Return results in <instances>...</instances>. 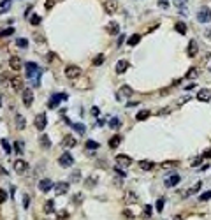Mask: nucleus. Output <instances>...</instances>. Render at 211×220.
Listing matches in <instances>:
<instances>
[{"mask_svg":"<svg viewBox=\"0 0 211 220\" xmlns=\"http://www.w3.org/2000/svg\"><path fill=\"white\" fill-rule=\"evenodd\" d=\"M34 125H35V129L37 130H44L46 129V113H39L35 118H34Z\"/></svg>","mask_w":211,"mask_h":220,"instance_id":"nucleus-1","label":"nucleus"},{"mask_svg":"<svg viewBox=\"0 0 211 220\" xmlns=\"http://www.w3.org/2000/svg\"><path fill=\"white\" fill-rule=\"evenodd\" d=\"M197 19L201 21V23H209V21H211V11H209L208 7L199 9V12H197Z\"/></svg>","mask_w":211,"mask_h":220,"instance_id":"nucleus-2","label":"nucleus"},{"mask_svg":"<svg viewBox=\"0 0 211 220\" xmlns=\"http://www.w3.org/2000/svg\"><path fill=\"white\" fill-rule=\"evenodd\" d=\"M69 97H67V94H55L53 97H51V100L48 102V107H56L58 106V102H62V100H67Z\"/></svg>","mask_w":211,"mask_h":220,"instance_id":"nucleus-3","label":"nucleus"},{"mask_svg":"<svg viewBox=\"0 0 211 220\" xmlns=\"http://www.w3.org/2000/svg\"><path fill=\"white\" fill-rule=\"evenodd\" d=\"M118 0H105V4H104V9H105V12L108 14H114V12H118Z\"/></svg>","mask_w":211,"mask_h":220,"instance_id":"nucleus-4","label":"nucleus"},{"mask_svg":"<svg viewBox=\"0 0 211 220\" xmlns=\"http://www.w3.org/2000/svg\"><path fill=\"white\" fill-rule=\"evenodd\" d=\"M79 74H81V69L76 67V65H69V67L65 69V76H67L69 79H76Z\"/></svg>","mask_w":211,"mask_h":220,"instance_id":"nucleus-5","label":"nucleus"},{"mask_svg":"<svg viewBox=\"0 0 211 220\" xmlns=\"http://www.w3.org/2000/svg\"><path fill=\"white\" fill-rule=\"evenodd\" d=\"M25 72H27V76H28V78H34V76L39 72L37 63H34V62H28V63H25Z\"/></svg>","mask_w":211,"mask_h":220,"instance_id":"nucleus-6","label":"nucleus"},{"mask_svg":"<svg viewBox=\"0 0 211 220\" xmlns=\"http://www.w3.org/2000/svg\"><path fill=\"white\" fill-rule=\"evenodd\" d=\"M58 162H60V166H63V167H71V166L74 164V159H72L71 153H63V155L58 159Z\"/></svg>","mask_w":211,"mask_h":220,"instance_id":"nucleus-7","label":"nucleus"},{"mask_svg":"<svg viewBox=\"0 0 211 220\" xmlns=\"http://www.w3.org/2000/svg\"><path fill=\"white\" fill-rule=\"evenodd\" d=\"M116 162H118L120 167H129L132 164V159L127 157V155H116Z\"/></svg>","mask_w":211,"mask_h":220,"instance_id":"nucleus-8","label":"nucleus"},{"mask_svg":"<svg viewBox=\"0 0 211 220\" xmlns=\"http://www.w3.org/2000/svg\"><path fill=\"white\" fill-rule=\"evenodd\" d=\"M197 99L201 102H209L211 100V90H208V88H202V90L197 94Z\"/></svg>","mask_w":211,"mask_h":220,"instance_id":"nucleus-9","label":"nucleus"},{"mask_svg":"<svg viewBox=\"0 0 211 220\" xmlns=\"http://www.w3.org/2000/svg\"><path fill=\"white\" fill-rule=\"evenodd\" d=\"M186 51H188V56H197V51H199V46H197V41H190L188 42V48H186Z\"/></svg>","mask_w":211,"mask_h":220,"instance_id":"nucleus-10","label":"nucleus"},{"mask_svg":"<svg viewBox=\"0 0 211 220\" xmlns=\"http://www.w3.org/2000/svg\"><path fill=\"white\" fill-rule=\"evenodd\" d=\"M32 100H34V92L30 90V88H25V90H23V102H25V106H32Z\"/></svg>","mask_w":211,"mask_h":220,"instance_id":"nucleus-11","label":"nucleus"},{"mask_svg":"<svg viewBox=\"0 0 211 220\" xmlns=\"http://www.w3.org/2000/svg\"><path fill=\"white\" fill-rule=\"evenodd\" d=\"M134 95V90L129 86V85H123L121 88H120V94H118V99L120 97H132Z\"/></svg>","mask_w":211,"mask_h":220,"instance_id":"nucleus-12","label":"nucleus"},{"mask_svg":"<svg viewBox=\"0 0 211 220\" xmlns=\"http://www.w3.org/2000/svg\"><path fill=\"white\" fill-rule=\"evenodd\" d=\"M178 183H179V176H178V174H173V176H169V178L165 180L164 185H165L167 188H171V187H176Z\"/></svg>","mask_w":211,"mask_h":220,"instance_id":"nucleus-13","label":"nucleus"},{"mask_svg":"<svg viewBox=\"0 0 211 220\" xmlns=\"http://www.w3.org/2000/svg\"><path fill=\"white\" fill-rule=\"evenodd\" d=\"M9 67L12 71H19L21 69V60H19V56H11L9 58Z\"/></svg>","mask_w":211,"mask_h":220,"instance_id":"nucleus-14","label":"nucleus"},{"mask_svg":"<svg viewBox=\"0 0 211 220\" xmlns=\"http://www.w3.org/2000/svg\"><path fill=\"white\" fill-rule=\"evenodd\" d=\"M67 190H69V183H67V182H62V183H58V185L55 187L56 195H63V194H67Z\"/></svg>","mask_w":211,"mask_h":220,"instance_id":"nucleus-15","label":"nucleus"},{"mask_svg":"<svg viewBox=\"0 0 211 220\" xmlns=\"http://www.w3.org/2000/svg\"><path fill=\"white\" fill-rule=\"evenodd\" d=\"M105 32L111 34V35H116V34H120V25L116 23V21H111V23L105 27Z\"/></svg>","mask_w":211,"mask_h":220,"instance_id":"nucleus-16","label":"nucleus"},{"mask_svg":"<svg viewBox=\"0 0 211 220\" xmlns=\"http://www.w3.org/2000/svg\"><path fill=\"white\" fill-rule=\"evenodd\" d=\"M14 169H16V173L21 174V173H25V171L28 169V164H27L25 160H16V162H14Z\"/></svg>","mask_w":211,"mask_h":220,"instance_id":"nucleus-17","label":"nucleus"},{"mask_svg":"<svg viewBox=\"0 0 211 220\" xmlns=\"http://www.w3.org/2000/svg\"><path fill=\"white\" fill-rule=\"evenodd\" d=\"M39 188H40L42 192H49V190L53 188V182H51V180H40V182H39Z\"/></svg>","mask_w":211,"mask_h":220,"instance_id":"nucleus-18","label":"nucleus"},{"mask_svg":"<svg viewBox=\"0 0 211 220\" xmlns=\"http://www.w3.org/2000/svg\"><path fill=\"white\" fill-rule=\"evenodd\" d=\"M62 146H65V148H72V146H76V139H74V136H63V139H62Z\"/></svg>","mask_w":211,"mask_h":220,"instance_id":"nucleus-19","label":"nucleus"},{"mask_svg":"<svg viewBox=\"0 0 211 220\" xmlns=\"http://www.w3.org/2000/svg\"><path fill=\"white\" fill-rule=\"evenodd\" d=\"M127 69H129V62H127V60H120V62L116 63V72H118V74H123Z\"/></svg>","mask_w":211,"mask_h":220,"instance_id":"nucleus-20","label":"nucleus"},{"mask_svg":"<svg viewBox=\"0 0 211 220\" xmlns=\"http://www.w3.org/2000/svg\"><path fill=\"white\" fill-rule=\"evenodd\" d=\"M139 167L144 169V171H151V169H155V164L151 160H141L139 162Z\"/></svg>","mask_w":211,"mask_h":220,"instance_id":"nucleus-21","label":"nucleus"},{"mask_svg":"<svg viewBox=\"0 0 211 220\" xmlns=\"http://www.w3.org/2000/svg\"><path fill=\"white\" fill-rule=\"evenodd\" d=\"M120 143H121V136H113V138L109 139V148L114 150V148L120 146Z\"/></svg>","mask_w":211,"mask_h":220,"instance_id":"nucleus-22","label":"nucleus"},{"mask_svg":"<svg viewBox=\"0 0 211 220\" xmlns=\"http://www.w3.org/2000/svg\"><path fill=\"white\" fill-rule=\"evenodd\" d=\"M12 88H14L16 92L23 90V81H21V78H12Z\"/></svg>","mask_w":211,"mask_h":220,"instance_id":"nucleus-23","label":"nucleus"},{"mask_svg":"<svg viewBox=\"0 0 211 220\" xmlns=\"http://www.w3.org/2000/svg\"><path fill=\"white\" fill-rule=\"evenodd\" d=\"M150 111H148V109H142V111H139L137 115H136V120L137 122H142V120H146V118H150Z\"/></svg>","mask_w":211,"mask_h":220,"instance_id":"nucleus-24","label":"nucleus"},{"mask_svg":"<svg viewBox=\"0 0 211 220\" xmlns=\"http://www.w3.org/2000/svg\"><path fill=\"white\" fill-rule=\"evenodd\" d=\"M174 28H176V32H179L181 35H185V34H186V25L183 23V21H176Z\"/></svg>","mask_w":211,"mask_h":220,"instance_id":"nucleus-25","label":"nucleus"},{"mask_svg":"<svg viewBox=\"0 0 211 220\" xmlns=\"http://www.w3.org/2000/svg\"><path fill=\"white\" fill-rule=\"evenodd\" d=\"M139 41H141V35L139 34H134V35L129 37V41H127V42H129L130 46H136V44H139Z\"/></svg>","mask_w":211,"mask_h":220,"instance_id":"nucleus-26","label":"nucleus"},{"mask_svg":"<svg viewBox=\"0 0 211 220\" xmlns=\"http://www.w3.org/2000/svg\"><path fill=\"white\" fill-rule=\"evenodd\" d=\"M125 203H127V204L137 203V195H136V194H132V192H129V194H127V197H125Z\"/></svg>","mask_w":211,"mask_h":220,"instance_id":"nucleus-27","label":"nucleus"},{"mask_svg":"<svg viewBox=\"0 0 211 220\" xmlns=\"http://www.w3.org/2000/svg\"><path fill=\"white\" fill-rule=\"evenodd\" d=\"M40 146L44 148V150H48V148L51 146V141H49L48 136H40Z\"/></svg>","mask_w":211,"mask_h":220,"instance_id":"nucleus-28","label":"nucleus"},{"mask_svg":"<svg viewBox=\"0 0 211 220\" xmlns=\"http://www.w3.org/2000/svg\"><path fill=\"white\" fill-rule=\"evenodd\" d=\"M174 6L179 9L181 14H185V6H186V0H174Z\"/></svg>","mask_w":211,"mask_h":220,"instance_id":"nucleus-29","label":"nucleus"},{"mask_svg":"<svg viewBox=\"0 0 211 220\" xmlns=\"http://www.w3.org/2000/svg\"><path fill=\"white\" fill-rule=\"evenodd\" d=\"M178 166V162L176 160H167V162H162V169H173V167H176Z\"/></svg>","mask_w":211,"mask_h":220,"instance_id":"nucleus-30","label":"nucleus"},{"mask_svg":"<svg viewBox=\"0 0 211 220\" xmlns=\"http://www.w3.org/2000/svg\"><path fill=\"white\" fill-rule=\"evenodd\" d=\"M16 46L21 48V50H25V48H28V41L27 39H18L16 41Z\"/></svg>","mask_w":211,"mask_h":220,"instance_id":"nucleus-31","label":"nucleus"},{"mask_svg":"<svg viewBox=\"0 0 211 220\" xmlns=\"http://www.w3.org/2000/svg\"><path fill=\"white\" fill-rule=\"evenodd\" d=\"M16 123H18V129H25V125H27L25 118L21 116V115H18V116H16Z\"/></svg>","mask_w":211,"mask_h":220,"instance_id":"nucleus-32","label":"nucleus"},{"mask_svg":"<svg viewBox=\"0 0 211 220\" xmlns=\"http://www.w3.org/2000/svg\"><path fill=\"white\" fill-rule=\"evenodd\" d=\"M120 125H121V122H120V118H111V122H109V127L111 129H120Z\"/></svg>","mask_w":211,"mask_h":220,"instance_id":"nucleus-33","label":"nucleus"},{"mask_svg":"<svg viewBox=\"0 0 211 220\" xmlns=\"http://www.w3.org/2000/svg\"><path fill=\"white\" fill-rule=\"evenodd\" d=\"M194 78H197V71H195V67H190L186 72V79H194Z\"/></svg>","mask_w":211,"mask_h":220,"instance_id":"nucleus-34","label":"nucleus"},{"mask_svg":"<svg viewBox=\"0 0 211 220\" xmlns=\"http://www.w3.org/2000/svg\"><path fill=\"white\" fill-rule=\"evenodd\" d=\"M199 190H201V182H197V183H195V185H194L192 188L188 190V195H194V194H197Z\"/></svg>","mask_w":211,"mask_h":220,"instance_id":"nucleus-35","label":"nucleus"},{"mask_svg":"<svg viewBox=\"0 0 211 220\" xmlns=\"http://www.w3.org/2000/svg\"><path fill=\"white\" fill-rule=\"evenodd\" d=\"M199 199H201V201H209V199H211V190H208V192H202V194L199 195Z\"/></svg>","mask_w":211,"mask_h":220,"instance_id":"nucleus-36","label":"nucleus"},{"mask_svg":"<svg viewBox=\"0 0 211 220\" xmlns=\"http://www.w3.org/2000/svg\"><path fill=\"white\" fill-rule=\"evenodd\" d=\"M53 208H55L53 201H49V203H46V204H44V211H46V213H53V211H55Z\"/></svg>","mask_w":211,"mask_h":220,"instance_id":"nucleus-37","label":"nucleus"},{"mask_svg":"<svg viewBox=\"0 0 211 220\" xmlns=\"http://www.w3.org/2000/svg\"><path fill=\"white\" fill-rule=\"evenodd\" d=\"M0 143H2V148L5 150V153H7V155H9V153H11V146H9V143H7V139H2V141H0Z\"/></svg>","mask_w":211,"mask_h":220,"instance_id":"nucleus-38","label":"nucleus"},{"mask_svg":"<svg viewBox=\"0 0 211 220\" xmlns=\"http://www.w3.org/2000/svg\"><path fill=\"white\" fill-rule=\"evenodd\" d=\"M14 150H16V153H23V143L16 141V143H14Z\"/></svg>","mask_w":211,"mask_h":220,"instance_id":"nucleus-39","label":"nucleus"},{"mask_svg":"<svg viewBox=\"0 0 211 220\" xmlns=\"http://www.w3.org/2000/svg\"><path fill=\"white\" fill-rule=\"evenodd\" d=\"M86 148H88V150H97V148H99V143H95V141H86Z\"/></svg>","mask_w":211,"mask_h":220,"instance_id":"nucleus-40","label":"nucleus"},{"mask_svg":"<svg viewBox=\"0 0 211 220\" xmlns=\"http://www.w3.org/2000/svg\"><path fill=\"white\" fill-rule=\"evenodd\" d=\"M14 34V28H5V30H2L0 32V37H5V35H12Z\"/></svg>","mask_w":211,"mask_h":220,"instance_id":"nucleus-41","label":"nucleus"},{"mask_svg":"<svg viewBox=\"0 0 211 220\" xmlns=\"http://www.w3.org/2000/svg\"><path fill=\"white\" fill-rule=\"evenodd\" d=\"M72 127H74V130L79 132V134H84V127H83V123H74Z\"/></svg>","mask_w":211,"mask_h":220,"instance_id":"nucleus-42","label":"nucleus"},{"mask_svg":"<svg viewBox=\"0 0 211 220\" xmlns=\"http://www.w3.org/2000/svg\"><path fill=\"white\" fill-rule=\"evenodd\" d=\"M30 23H32V25H39V23H40V16L34 14V16L30 18Z\"/></svg>","mask_w":211,"mask_h":220,"instance_id":"nucleus-43","label":"nucleus"},{"mask_svg":"<svg viewBox=\"0 0 211 220\" xmlns=\"http://www.w3.org/2000/svg\"><path fill=\"white\" fill-rule=\"evenodd\" d=\"M84 187H86V188H92V187H95V180H93V178H88L86 182H84Z\"/></svg>","mask_w":211,"mask_h":220,"instance_id":"nucleus-44","label":"nucleus"},{"mask_svg":"<svg viewBox=\"0 0 211 220\" xmlns=\"http://www.w3.org/2000/svg\"><path fill=\"white\" fill-rule=\"evenodd\" d=\"M81 178V173L79 171H74L72 174H71V182H76V180H79Z\"/></svg>","mask_w":211,"mask_h":220,"instance_id":"nucleus-45","label":"nucleus"},{"mask_svg":"<svg viewBox=\"0 0 211 220\" xmlns=\"http://www.w3.org/2000/svg\"><path fill=\"white\" fill-rule=\"evenodd\" d=\"M5 199H7V192L5 190H0V204H2Z\"/></svg>","mask_w":211,"mask_h":220,"instance_id":"nucleus-46","label":"nucleus"},{"mask_svg":"<svg viewBox=\"0 0 211 220\" xmlns=\"http://www.w3.org/2000/svg\"><path fill=\"white\" fill-rule=\"evenodd\" d=\"M102 62H104V55H99V56L93 60V65H100Z\"/></svg>","mask_w":211,"mask_h":220,"instance_id":"nucleus-47","label":"nucleus"},{"mask_svg":"<svg viewBox=\"0 0 211 220\" xmlns=\"http://www.w3.org/2000/svg\"><path fill=\"white\" fill-rule=\"evenodd\" d=\"M34 39H37V42H44V35L42 34H35L34 32Z\"/></svg>","mask_w":211,"mask_h":220,"instance_id":"nucleus-48","label":"nucleus"},{"mask_svg":"<svg viewBox=\"0 0 211 220\" xmlns=\"http://www.w3.org/2000/svg\"><path fill=\"white\" fill-rule=\"evenodd\" d=\"M142 215H144V217H150V215H151V206H146L144 211H142Z\"/></svg>","mask_w":211,"mask_h":220,"instance_id":"nucleus-49","label":"nucleus"},{"mask_svg":"<svg viewBox=\"0 0 211 220\" xmlns=\"http://www.w3.org/2000/svg\"><path fill=\"white\" fill-rule=\"evenodd\" d=\"M162 208H164V199H158V201H157V210L162 211Z\"/></svg>","mask_w":211,"mask_h":220,"instance_id":"nucleus-50","label":"nucleus"},{"mask_svg":"<svg viewBox=\"0 0 211 220\" xmlns=\"http://www.w3.org/2000/svg\"><path fill=\"white\" fill-rule=\"evenodd\" d=\"M44 6H46V9H51V7L55 6V0H46V4H44Z\"/></svg>","mask_w":211,"mask_h":220,"instance_id":"nucleus-51","label":"nucleus"},{"mask_svg":"<svg viewBox=\"0 0 211 220\" xmlns=\"http://www.w3.org/2000/svg\"><path fill=\"white\" fill-rule=\"evenodd\" d=\"M83 201V197H81V194H76V197H74V203H81Z\"/></svg>","mask_w":211,"mask_h":220,"instance_id":"nucleus-52","label":"nucleus"},{"mask_svg":"<svg viewBox=\"0 0 211 220\" xmlns=\"http://www.w3.org/2000/svg\"><path fill=\"white\" fill-rule=\"evenodd\" d=\"M204 157H206V159H211V150H208V151L202 153V159H204Z\"/></svg>","mask_w":211,"mask_h":220,"instance_id":"nucleus-53","label":"nucleus"},{"mask_svg":"<svg viewBox=\"0 0 211 220\" xmlns=\"http://www.w3.org/2000/svg\"><path fill=\"white\" fill-rule=\"evenodd\" d=\"M204 35H206V37H208V39L211 41V27H209V28H208V30L204 32Z\"/></svg>","mask_w":211,"mask_h":220,"instance_id":"nucleus-54","label":"nucleus"},{"mask_svg":"<svg viewBox=\"0 0 211 220\" xmlns=\"http://www.w3.org/2000/svg\"><path fill=\"white\" fill-rule=\"evenodd\" d=\"M92 115L93 116H99V107H92Z\"/></svg>","mask_w":211,"mask_h":220,"instance_id":"nucleus-55","label":"nucleus"},{"mask_svg":"<svg viewBox=\"0 0 211 220\" xmlns=\"http://www.w3.org/2000/svg\"><path fill=\"white\" fill-rule=\"evenodd\" d=\"M123 217H127V218H132L134 215H132L130 211H127V210H125V211H123Z\"/></svg>","mask_w":211,"mask_h":220,"instance_id":"nucleus-56","label":"nucleus"},{"mask_svg":"<svg viewBox=\"0 0 211 220\" xmlns=\"http://www.w3.org/2000/svg\"><path fill=\"white\" fill-rule=\"evenodd\" d=\"M158 6H160V7H164V9H165V7H167V6H169V4H167V2H164V0H160V2H158Z\"/></svg>","mask_w":211,"mask_h":220,"instance_id":"nucleus-57","label":"nucleus"},{"mask_svg":"<svg viewBox=\"0 0 211 220\" xmlns=\"http://www.w3.org/2000/svg\"><path fill=\"white\" fill-rule=\"evenodd\" d=\"M199 164H201V159H194L192 160V166H199Z\"/></svg>","mask_w":211,"mask_h":220,"instance_id":"nucleus-58","label":"nucleus"},{"mask_svg":"<svg viewBox=\"0 0 211 220\" xmlns=\"http://www.w3.org/2000/svg\"><path fill=\"white\" fill-rule=\"evenodd\" d=\"M114 171H116V173H118V174H120V176H125V171H121V169H120V167H116V169H114Z\"/></svg>","mask_w":211,"mask_h":220,"instance_id":"nucleus-59","label":"nucleus"},{"mask_svg":"<svg viewBox=\"0 0 211 220\" xmlns=\"http://www.w3.org/2000/svg\"><path fill=\"white\" fill-rule=\"evenodd\" d=\"M23 204H25V208H28V197L25 195V199H23Z\"/></svg>","mask_w":211,"mask_h":220,"instance_id":"nucleus-60","label":"nucleus"},{"mask_svg":"<svg viewBox=\"0 0 211 220\" xmlns=\"http://www.w3.org/2000/svg\"><path fill=\"white\" fill-rule=\"evenodd\" d=\"M192 88H195V83H190V85L186 86V90H192Z\"/></svg>","mask_w":211,"mask_h":220,"instance_id":"nucleus-61","label":"nucleus"},{"mask_svg":"<svg viewBox=\"0 0 211 220\" xmlns=\"http://www.w3.org/2000/svg\"><path fill=\"white\" fill-rule=\"evenodd\" d=\"M123 41H125V35H120V41H118V46H120V44H121Z\"/></svg>","mask_w":211,"mask_h":220,"instance_id":"nucleus-62","label":"nucleus"},{"mask_svg":"<svg viewBox=\"0 0 211 220\" xmlns=\"http://www.w3.org/2000/svg\"><path fill=\"white\" fill-rule=\"evenodd\" d=\"M174 220H183V218H181V217L178 215V217H174Z\"/></svg>","mask_w":211,"mask_h":220,"instance_id":"nucleus-63","label":"nucleus"},{"mask_svg":"<svg viewBox=\"0 0 211 220\" xmlns=\"http://www.w3.org/2000/svg\"><path fill=\"white\" fill-rule=\"evenodd\" d=\"M209 71H211V69H209Z\"/></svg>","mask_w":211,"mask_h":220,"instance_id":"nucleus-64","label":"nucleus"}]
</instances>
